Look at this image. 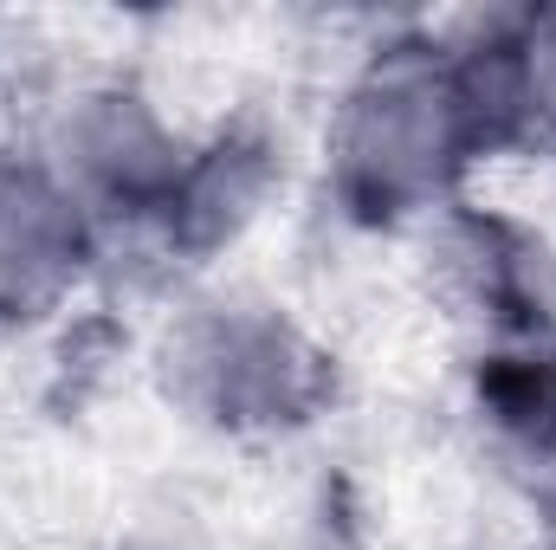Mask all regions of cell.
<instances>
[{"instance_id": "1", "label": "cell", "mask_w": 556, "mask_h": 550, "mask_svg": "<svg viewBox=\"0 0 556 550\" xmlns=\"http://www.w3.org/2000/svg\"><path fill=\"white\" fill-rule=\"evenodd\" d=\"M453 91H440L427 72L382 78L350 124V175L369 188V201L420 195L453 149Z\"/></svg>"}, {"instance_id": "2", "label": "cell", "mask_w": 556, "mask_h": 550, "mask_svg": "<svg viewBox=\"0 0 556 550\" xmlns=\"http://www.w3.org/2000/svg\"><path fill=\"white\" fill-rule=\"evenodd\" d=\"M544 98H551V111H556V33L544 39Z\"/></svg>"}]
</instances>
